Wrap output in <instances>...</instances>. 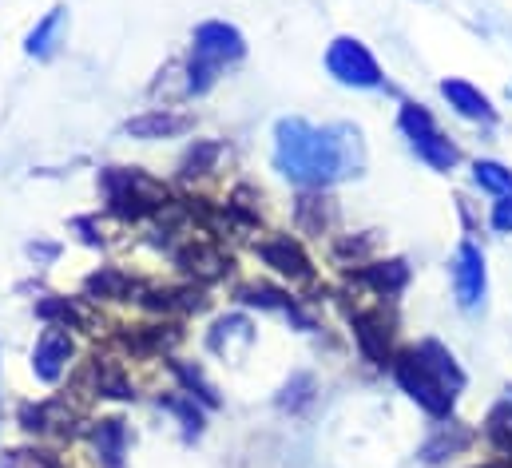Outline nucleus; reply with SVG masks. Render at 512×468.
Instances as JSON below:
<instances>
[{
	"label": "nucleus",
	"mask_w": 512,
	"mask_h": 468,
	"mask_svg": "<svg viewBox=\"0 0 512 468\" xmlns=\"http://www.w3.org/2000/svg\"><path fill=\"white\" fill-rule=\"evenodd\" d=\"M362 159V139L350 127H314L302 119H282L274 127V163L302 187L350 179L362 171Z\"/></svg>",
	"instance_id": "1"
},
{
	"label": "nucleus",
	"mask_w": 512,
	"mask_h": 468,
	"mask_svg": "<svg viewBox=\"0 0 512 468\" xmlns=\"http://www.w3.org/2000/svg\"><path fill=\"white\" fill-rule=\"evenodd\" d=\"M393 373L401 381V389L433 417H449L453 401H457V389L465 385V373L457 369L453 353L441 350L437 342H421L413 350H401L393 361Z\"/></svg>",
	"instance_id": "2"
},
{
	"label": "nucleus",
	"mask_w": 512,
	"mask_h": 468,
	"mask_svg": "<svg viewBox=\"0 0 512 468\" xmlns=\"http://www.w3.org/2000/svg\"><path fill=\"white\" fill-rule=\"evenodd\" d=\"M247 44H243V32L223 24V20H207L195 28V44H191V64H187V92H207L219 72L235 60H243Z\"/></svg>",
	"instance_id": "3"
},
{
	"label": "nucleus",
	"mask_w": 512,
	"mask_h": 468,
	"mask_svg": "<svg viewBox=\"0 0 512 468\" xmlns=\"http://www.w3.org/2000/svg\"><path fill=\"white\" fill-rule=\"evenodd\" d=\"M401 131H405L409 147L417 151V159H425L433 171H453L457 167V159H461L457 143L437 127V119L429 116L421 104H405L401 108Z\"/></svg>",
	"instance_id": "4"
},
{
	"label": "nucleus",
	"mask_w": 512,
	"mask_h": 468,
	"mask_svg": "<svg viewBox=\"0 0 512 468\" xmlns=\"http://www.w3.org/2000/svg\"><path fill=\"white\" fill-rule=\"evenodd\" d=\"M104 191H108L112 211H120V215H128V219H143V215L167 207V187L155 183V179L143 175V171L112 167V171L104 175Z\"/></svg>",
	"instance_id": "5"
},
{
	"label": "nucleus",
	"mask_w": 512,
	"mask_h": 468,
	"mask_svg": "<svg viewBox=\"0 0 512 468\" xmlns=\"http://www.w3.org/2000/svg\"><path fill=\"white\" fill-rule=\"evenodd\" d=\"M326 68H330V76H334L338 84H346V88H382L385 84L374 52H370L362 40H354V36H338V40L330 44Z\"/></svg>",
	"instance_id": "6"
},
{
	"label": "nucleus",
	"mask_w": 512,
	"mask_h": 468,
	"mask_svg": "<svg viewBox=\"0 0 512 468\" xmlns=\"http://www.w3.org/2000/svg\"><path fill=\"white\" fill-rule=\"evenodd\" d=\"M485 286H489V274H485V254L481 246L473 242H461L457 254H453V290H457V302L465 310H477L485 302Z\"/></svg>",
	"instance_id": "7"
},
{
	"label": "nucleus",
	"mask_w": 512,
	"mask_h": 468,
	"mask_svg": "<svg viewBox=\"0 0 512 468\" xmlns=\"http://www.w3.org/2000/svg\"><path fill=\"white\" fill-rule=\"evenodd\" d=\"M68 361H72V338H68V326L52 322V326L40 334L36 350H32V369H36V377H40V381H60V373L68 369Z\"/></svg>",
	"instance_id": "8"
},
{
	"label": "nucleus",
	"mask_w": 512,
	"mask_h": 468,
	"mask_svg": "<svg viewBox=\"0 0 512 468\" xmlns=\"http://www.w3.org/2000/svg\"><path fill=\"white\" fill-rule=\"evenodd\" d=\"M258 254H262L266 266H274V270H278L282 278H290V282H310V278H314L310 258H306L302 246L290 242V238H270V242L258 246Z\"/></svg>",
	"instance_id": "9"
},
{
	"label": "nucleus",
	"mask_w": 512,
	"mask_h": 468,
	"mask_svg": "<svg viewBox=\"0 0 512 468\" xmlns=\"http://www.w3.org/2000/svg\"><path fill=\"white\" fill-rule=\"evenodd\" d=\"M441 96L449 100V108H453L461 119H473V123H497L493 100H489L481 88H473L469 80H445V84H441Z\"/></svg>",
	"instance_id": "10"
},
{
	"label": "nucleus",
	"mask_w": 512,
	"mask_h": 468,
	"mask_svg": "<svg viewBox=\"0 0 512 468\" xmlns=\"http://www.w3.org/2000/svg\"><path fill=\"white\" fill-rule=\"evenodd\" d=\"M124 131L135 135V139H171V135L191 131V119L171 112V108H151V112H143V116L128 119Z\"/></svg>",
	"instance_id": "11"
},
{
	"label": "nucleus",
	"mask_w": 512,
	"mask_h": 468,
	"mask_svg": "<svg viewBox=\"0 0 512 468\" xmlns=\"http://www.w3.org/2000/svg\"><path fill=\"white\" fill-rule=\"evenodd\" d=\"M354 334H358V342H362V350L370 353L378 365H385L389 357H393V322L385 318L382 310H374V314H358L354 318Z\"/></svg>",
	"instance_id": "12"
},
{
	"label": "nucleus",
	"mask_w": 512,
	"mask_h": 468,
	"mask_svg": "<svg viewBox=\"0 0 512 468\" xmlns=\"http://www.w3.org/2000/svg\"><path fill=\"white\" fill-rule=\"evenodd\" d=\"M473 183L481 187V191H489V195H512V171L505 163H493V159H477L473 163Z\"/></svg>",
	"instance_id": "13"
},
{
	"label": "nucleus",
	"mask_w": 512,
	"mask_h": 468,
	"mask_svg": "<svg viewBox=\"0 0 512 468\" xmlns=\"http://www.w3.org/2000/svg\"><path fill=\"white\" fill-rule=\"evenodd\" d=\"M60 28H64V12L60 8H52L32 32H28V56H48L52 48H56V40H60Z\"/></svg>",
	"instance_id": "14"
},
{
	"label": "nucleus",
	"mask_w": 512,
	"mask_h": 468,
	"mask_svg": "<svg viewBox=\"0 0 512 468\" xmlns=\"http://www.w3.org/2000/svg\"><path fill=\"white\" fill-rule=\"evenodd\" d=\"M92 445L108 461V468H120V457H124V425L120 421H100V429L92 433Z\"/></svg>",
	"instance_id": "15"
},
{
	"label": "nucleus",
	"mask_w": 512,
	"mask_h": 468,
	"mask_svg": "<svg viewBox=\"0 0 512 468\" xmlns=\"http://www.w3.org/2000/svg\"><path fill=\"white\" fill-rule=\"evenodd\" d=\"M179 262H183L191 274H199V278H219V274L227 270V258H223L219 250H211V246H187Z\"/></svg>",
	"instance_id": "16"
},
{
	"label": "nucleus",
	"mask_w": 512,
	"mask_h": 468,
	"mask_svg": "<svg viewBox=\"0 0 512 468\" xmlns=\"http://www.w3.org/2000/svg\"><path fill=\"white\" fill-rule=\"evenodd\" d=\"M366 282L378 286L382 294L401 290V286H405V262H378V266H370V270H366Z\"/></svg>",
	"instance_id": "17"
},
{
	"label": "nucleus",
	"mask_w": 512,
	"mask_h": 468,
	"mask_svg": "<svg viewBox=\"0 0 512 468\" xmlns=\"http://www.w3.org/2000/svg\"><path fill=\"white\" fill-rule=\"evenodd\" d=\"M88 290L100 294V298H128L131 282L124 274H116V270H104V274H92L88 278Z\"/></svg>",
	"instance_id": "18"
},
{
	"label": "nucleus",
	"mask_w": 512,
	"mask_h": 468,
	"mask_svg": "<svg viewBox=\"0 0 512 468\" xmlns=\"http://www.w3.org/2000/svg\"><path fill=\"white\" fill-rule=\"evenodd\" d=\"M219 155V147L215 143H203L199 151H191L187 155V163H183V175H207V167H211V159Z\"/></svg>",
	"instance_id": "19"
},
{
	"label": "nucleus",
	"mask_w": 512,
	"mask_h": 468,
	"mask_svg": "<svg viewBox=\"0 0 512 468\" xmlns=\"http://www.w3.org/2000/svg\"><path fill=\"white\" fill-rule=\"evenodd\" d=\"M4 468H56V461L48 457V453H8V461H4Z\"/></svg>",
	"instance_id": "20"
},
{
	"label": "nucleus",
	"mask_w": 512,
	"mask_h": 468,
	"mask_svg": "<svg viewBox=\"0 0 512 468\" xmlns=\"http://www.w3.org/2000/svg\"><path fill=\"white\" fill-rule=\"evenodd\" d=\"M493 231L512 234V195H501L493 203Z\"/></svg>",
	"instance_id": "21"
}]
</instances>
